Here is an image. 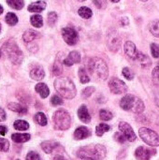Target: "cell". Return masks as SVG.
I'll return each mask as SVG.
<instances>
[{"label": "cell", "instance_id": "obj_1", "mask_svg": "<svg viewBox=\"0 0 159 160\" xmlns=\"http://www.w3.org/2000/svg\"><path fill=\"white\" fill-rule=\"evenodd\" d=\"M88 72L97 81H105L109 76V68L106 62L98 57H93L88 62Z\"/></svg>", "mask_w": 159, "mask_h": 160}, {"label": "cell", "instance_id": "obj_2", "mask_svg": "<svg viewBox=\"0 0 159 160\" xmlns=\"http://www.w3.org/2000/svg\"><path fill=\"white\" fill-rule=\"evenodd\" d=\"M54 88L61 97L67 99L74 98L77 94V90L74 82L67 77L57 78L54 81Z\"/></svg>", "mask_w": 159, "mask_h": 160}, {"label": "cell", "instance_id": "obj_3", "mask_svg": "<svg viewBox=\"0 0 159 160\" xmlns=\"http://www.w3.org/2000/svg\"><path fill=\"white\" fill-rule=\"evenodd\" d=\"M78 157L83 160H103L106 157V148L101 144H93L81 148Z\"/></svg>", "mask_w": 159, "mask_h": 160}, {"label": "cell", "instance_id": "obj_4", "mask_svg": "<svg viewBox=\"0 0 159 160\" xmlns=\"http://www.w3.org/2000/svg\"><path fill=\"white\" fill-rule=\"evenodd\" d=\"M120 107L127 112H131L134 113H142L145 110V105L143 101L131 94L126 95L120 101Z\"/></svg>", "mask_w": 159, "mask_h": 160}, {"label": "cell", "instance_id": "obj_5", "mask_svg": "<svg viewBox=\"0 0 159 160\" xmlns=\"http://www.w3.org/2000/svg\"><path fill=\"white\" fill-rule=\"evenodd\" d=\"M3 50L7 53L9 60L13 64L20 65L22 62V59H23L22 52V51L20 50V48L18 47V45L16 44V42L13 39L7 40L3 45Z\"/></svg>", "mask_w": 159, "mask_h": 160}, {"label": "cell", "instance_id": "obj_6", "mask_svg": "<svg viewBox=\"0 0 159 160\" xmlns=\"http://www.w3.org/2000/svg\"><path fill=\"white\" fill-rule=\"evenodd\" d=\"M52 122L54 128L57 130H67L71 126L70 114L64 109L56 111L52 115Z\"/></svg>", "mask_w": 159, "mask_h": 160}, {"label": "cell", "instance_id": "obj_7", "mask_svg": "<svg viewBox=\"0 0 159 160\" xmlns=\"http://www.w3.org/2000/svg\"><path fill=\"white\" fill-rule=\"evenodd\" d=\"M139 134L146 144L155 147L159 146V135L156 131L147 128H142L139 130Z\"/></svg>", "mask_w": 159, "mask_h": 160}, {"label": "cell", "instance_id": "obj_8", "mask_svg": "<svg viewBox=\"0 0 159 160\" xmlns=\"http://www.w3.org/2000/svg\"><path fill=\"white\" fill-rule=\"evenodd\" d=\"M109 88L111 92L115 95H121L127 91V85L118 78H112L110 80Z\"/></svg>", "mask_w": 159, "mask_h": 160}, {"label": "cell", "instance_id": "obj_9", "mask_svg": "<svg viewBox=\"0 0 159 160\" xmlns=\"http://www.w3.org/2000/svg\"><path fill=\"white\" fill-rule=\"evenodd\" d=\"M62 37L65 42L70 46L75 45L79 40V36L77 31L72 27H65L62 29Z\"/></svg>", "mask_w": 159, "mask_h": 160}, {"label": "cell", "instance_id": "obj_10", "mask_svg": "<svg viewBox=\"0 0 159 160\" xmlns=\"http://www.w3.org/2000/svg\"><path fill=\"white\" fill-rule=\"evenodd\" d=\"M107 43H108V47L111 52H116L119 50L120 45H121V38L115 30H112L108 33Z\"/></svg>", "mask_w": 159, "mask_h": 160}, {"label": "cell", "instance_id": "obj_11", "mask_svg": "<svg viewBox=\"0 0 159 160\" xmlns=\"http://www.w3.org/2000/svg\"><path fill=\"white\" fill-rule=\"evenodd\" d=\"M119 129L120 131L124 134V136L127 138V140L128 142H135L137 139V136L133 130V128H131V126L129 124H127V122H120L119 123Z\"/></svg>", "mask_w": 159, "mask_h": 160}, {"label": "cell", "instance_id": "obj_12", "mask_svg": "<svg viewBox=\"0 0 159 160\" xmlns=\"http://www.w3.org/2000/svg\"><path fill=\"white\" fill-rule=\"evenodd\" d=\"M156 151L152 149H148L143 146H140L135 151V157L138 160H150L153 154H155Z\"/></svg>", "mask_w": 159, "mask_h": 160}, {"label": "cell", "instance_id": "obj_13", "mask_svg": "<svg viewBox=\"0 0 159 160\" xmlns=\"http://www.w3.org/2000/svg\"><path fill=\"white\" fill-rule=\"evenodd\" d=\"M124 50H125V52H126L127 56L129 57L132 60H136L138 55H139V52H138L136 45L132 41H127L125 43Z\"/></svg>", "mask_w": 159, "mask_h": 160}, {"label": "cell", "instance_id": "obj_14", "mask_svg": "<svg viewBox=\"0 0 159 160\" xmlns=\"http://www.w3.org/2000/svg\"><path fill=\"white\" fill-rule=\"evenodd\" d=\"M80 62H81V54L77 51H72L71 52H69V54L64 60V64L67 67H71L74 64H78Z\"/></svg>", "mask_w": 159, "mask_h": 160}, {"label": "cell", "instance_id": "obj_15", "mask_svg": "<svg viewBox=\"0 0 159 160\" xmlns=\"http://www.w3.org/2000/svg\"><path fill=\"white\" fill-rule=\"evenodd\" d=\"M78 117L79 119L85 123V124H88L91 122V115L88 112V109L85 105H82L79 110H78Z\"/></svg>", "mask_w": 159, "mask_h": 160}, {"label": "cell", "instance_id": "obj_16", "mask_svg": "<svg viewBox=\"0 0 159 160\" xmlns=\"http://www.w3.org/2000/svg\"><path fill=\"white\" fill-rule=\"evenodd\" d=\"M91 135V131L86 127H79L74 132V138L76 140H83Z\"/></svg>", "mask_w": 159, "mask_h": 160}, {"label": "cell", "instance_id": "obj_17", "mask_svg": "<svg viewBox=\"0 0 159 160\" xmlns=\"http://www.w3.org/2000/svg\"><path fill=\"white\" fill-rule=\"evenodd\" d=\"M46 6H47L46 2L40 0V1L31 3L27 8H28V11H30V12H41L46 8Z\"/></svg>", "mask_w": 159, "mask_h": 160}, {"label": "cell", "instance_id": "obj_18", "mask_svg": "<svg viewBox=\"0 0 159 160\" xmlns=\"http://www.w3.org/2000/svg\"><path fill=\"white\" fill-rule=\"evenodd\" d=\"M135 61H137L140 64V66L142 68H149L152 65V61L150 60V58L146 54H143L142 52H139V55Z\"/></svg>", "mask_w": 159, "mask_h": 160}, {"label": "cell", "instance_id": "obj_19", "mask_svg": "<svg viewBox=\"0 0 159 160\" xmlns=\"http://www.w3.org/2000/svg\"><path fill=\"white\" fill-rule=\"evenodd\" d=\"M35 90L39 94V96L42 98H46L49 95H50V90H49V87L43 83V82H39L36 85L35 87Z\"/></svg>", "mask_w": 159, "mask_h": 160}, {"label": "cell", "instance_id": "obj_20", "mask_svg": "<svg viewBox=\"0 0 159 160\" xmlns=\"http://www.w3.org/2000/svg\"><path fill=\"white\" fill-rule=\"evenodd\" d=\"M30 77L33 80L40 81V80H42L45 77V72H44L43 68H39V67H37V68H34L30 71Z\"/></svg>", "mask_w": 159, "mask_h": 160}, {"label": "cell", "instance_id": "obj_21", "mask_svg": "<svg viewBox=\"0 0 159 160\" xmlns=\"http://www.w3.org/2000/svg\"><path fill=\"white\" fill-rule=\"evenodd\" d=\"M39 36H40V35H39L38 32H37V31H35V30L29 29V30H26V31L23 33L22 38H23V40H24L25 42H31V41H33L34 39L39 38Z\"/></svg>", "mask_w": 159, "mask_h": 160}, {"label": "cell", "instance_id": "obj_22", "mask_svg": "<svg viewBox=\"0 0 159 160\" xmlns=\"http://www.w3.org/2000/svg\"><path fill=\"white\" fill-rule=\"evenodd\" d=\"M31 136L30 134H26V133H23V134H20V133H15V134H12L11 135V139L14 142H17V143H23V142H26L30 140Z\"/></svg>", "mask_w": 159, "mask_h": 160}, {"label": "cell", "instance_id": "obj_23", "mask_svg": "<svg viewBox=\"0 0 159 160\" xmlns=\"http://www.w3.org/2000/svg\"><path fill=\"white\" fill-rule=\"evenodd\" d=\"M7 108L12 111V112H18V113H25L27 112V108L21 105V104H18V103H9L7 105Z\"/></svg>", "mask_w": 159, "mask_h": 160}, {"label": "cell", "instance_id": "obj_24", "mask_svg": "<svg viewBox=\"0 0 159 160\" xmlns=\"http://www.w3.org/2000/svg\"><path fill=\"white\" fill-rule=\"evenodd\" d=\"M57 145H58V143L53 142H44L41 143V148L46 154H51L55 149V147Z\"/></svg>", "mask_w": 159, "mask_h": 160}, {"label": "cell", "instance_id": "obj_25", "mask_svg": "<svg viewBox=\"0 0 159 160\" xmlns=\"http://www.w3.org/2000/svg\"><path fill=\"white\" fill-rule=\"evenodd\" d=\"M78 13L83 19H90L93 15V11L88 7H81L78 10Z\"/></svg>", "mask_w": 159, "mask_h": 160}, {"label": "cell", "instance_id": "obj_26", "mask_svg": "<svg viewBox=\"0 0 159 160\" xmlns=\"http://www.w3.org/2000/svg\"><path fill=\"white\" fill-rule=\"evenodd\" d=\"M149 30L154 37L159 38V20L151 22V23L149 24Z\"/></svg>", "mask_w": 159, "mask_h": 160}, {"label": "cell", "instance_id": "obj_27", "mask_svg": "<svg viewBox=\"0 0 159 160\" xmlns=\"http://www.w3.org/2000/svg\"><path fill=\"white\" fill-rule=\"evenodd\" d=\"M30 22H31V24L37 28H39L43 25V19H42V16L38 15V14H36V15H33L31 16L30 18Z\"/></svg>", "mask_w": 159, "mask_h": 160}, {"label": "cell", "instance_id": "obj_28", "mask_svg": "<svg viewBox=\"0 0 159 160\" xmlns=\"http://www.w3.org/2000/svg\"><path fill=\"white\" fill-rule=\"evenodd\" d=\"M13 127L15 129L17 130H20V131H24V130H27L29 128V124L23 120H17L14 122L13 124Z\"/></svg>", "mask_w": 159, "mask_h": 160}, {"label": "cell", "instance_id": "obj_29", "mask_svg": "<svg viewBox=\"0 0 159 160\" xmlns=\"http://www.w3.org/2000/svg\"><path fill=\"white\" fill-rule=\"evenodd\" d=\"M7 5L17 10H20L23 8L24 6V1L23 0H7Z\"/></svg>", "mask_w": 159, "mask_h": 160}, {"label": "cell", "instance_id": "obj_30", "mask_svg": "<svg viewBox=\"0 0 159 160\" xmlns=\"http://www.w3.org/2000/svg\"><path fill=\"white\" fill-rule=\"evenodd\" d=\"M109 130H110V126L106 125L104 123H101V124L97 126V128H96V134H97V136L101 137L105 132H108Z\"/></svg>", "mask_w": 159, "mask_h": 160}, {"label": "cell", "instance_id": "obj_31", "mask_svg": "<svg viewBox=\"0 0 159 160\" xmlns=\"http://www.w3.org/2000/svg\"><path fill=\"white\" fill-rule=\"evenodd\" d=\"M79 78L82 83H87L90 82V77L88 76L86 70L83 68H80L79 69Z\"/></svg>", "mask_w": 159, "mask_h": 160}, {"label": "cell", "instance_id": "obj_32", "mask_svg": "<svg viewBox=\"0 0 159 160\" xmlns=\"http://www.w3.org/2000/svg\"><path fill=\"white\" fill-rule=\"evenodd\" d=\"M35 121L42 127L47 125V117L43 112H37L35 115Z\"/></svg>", "mask_w": 159, "mask_h": 160}, {"label": "cell", "instance_id": "obj_33", "mask_svg": "<svg viewBox=\"0 0 159 160\" xmlns=\"http://www.w3.org/2000/svg\"><path fill=\"white\" fill-rule=\"evenodd\" d=\"M6 22L9 25H15L18 22V17L16 16V14L12 12H8L6 15Z\"/></svg>", "mask_w": 159, "mask_h": 160}, {"label": "cell", "instance_id": "obj_34", "mask_svg": "<svg viewBox=\"0 0 159 160\" xmlns=\"http://www.w3.org/2000/svg\"><path fill=\"white\" fill-rule=\"evenodd\" d=\"M112 117H113V115L110 111H108V110H100L99 118L102 121H110V120L112 119Z\"/></svg>", "mask_w": 159, "mask_h": 160}, {"label": "cell", "instance_id": "obj_35", "mask_svg": "<svg viewBox=\"0 0 159 160\" xmlns=\"http://www.w3.org/2000/svg\"><path fill=\"white\" fill-rule=\"evenodd\" d=\"M63 71V68H62V64L59 62V59L57 58L54 65H53V68H52V73L55 75V76H58L62 73Z\"/></svg>", "mask_w": 159, "mask_h": 160}, {"label": "cell", "instance_id": "obj_36", "mask_svg": "<svg viewBox=\"0 0 159 160\" xmlns=\"http://www.w3.org/2000/svg\"><path fill=\"white\" fill-rule=\"evenodd\" d=\"M152 80H153V82L157 86H159V66L156 67L153 69V72H152Z\"/></svg>", "mask_w": 159, "mask_h": 160}, {"label": "cell", "instance_id": "obj_37", "mask_svg": "<svg viewBox=\"0 0 159 160\" xmlns=\"http://www.w3.org/2000/svg\"><path fill=\"white\" fill-rule=\"evenodd\" d=\"M57 18H58V17H57L56 12H54V11L49 12V13H48V23H49L51 26L54 25L55 22H57Z\"/></svg>", "mask_w": 159, "mask_h": 160}, {"label": "cell", "instance_id": "obj_38", "mask_svg": "<svg viewBox=\"0 0 159 160\" xmlns=\"http://www.w3.org/2000/svg\"><path fill=\"white\" fill-rule=\"evenodd\" d=\"M122 73H123L124 77H125L127 80H128V81H131V80L134 79V73H133V71H132L130 68H124L123 70H122Z\"/></svg>", "mask_w": 159, "mask_h": 160}, {"label": "cell", "instance_id": "obj_39", "mask_svg": "<svg viewBox=\"0 0 159 160\" xmlns=\"http://www.w3.org/2000/svg\"><path fill=\"white\" fill-rule=\"evenodd\" d=\"M9 148V142L6 139L0 138V151L1 152H7Z\"/></svg>", "mask_w": 159, "mask_h": 160}, {"label": "cell", "instance_id": "obj_40", "mask_svg": "<svg viewBox=\"0 0 159 160\" xmlns=\"http://www.w3.org/2000/svg\"><path fill=\"white\" fill-rule=\"evenodd\" d=\"M151 52L154 58H158L159 57V46L157 43H152L151 44Z\"/></svg>", "mask_w": 159, "mask_h": 160}, {"label": "cell", "instance_id": "obj_41", "mask_svg": "<svg viewBox=\"0 0 159 160\" xmlns=\"http://www.w3.org/2000/svg\"><path fill=\"white\" fill-rule=\"evenodd\" d=\"M96 88L94 86H89V87H86L83 91H82V97L85 98H88L89 97H91V95L95 92Z\"/></svg>", "mask_w": 159, "mask_h": 160}, {"label": "cell", "instance_id": "obj_42", "mask_svg": "<svg viewBox=\"0 0 159 160\" xmlns=\"http://www.w3.org/2000/svg\"><path fill=\"white\" fill-rule=\"evenodd\" d=\"M114 140L116 141V142H118L119 143H124V142H126V141H127V138L124 136V134L121 132H116L115 134H114Z\"/></svg>", "mask_w": 159, "mask_h": 160}, {"label": "cell", "instance_id": "obj_43", "mask_svg": "<svg viewBox=\"0 0 159 160\" xmlns=\"http://www.w3.org/2000/svg\"><path fill=\"white\" fill-rule=\"evenodd\" d=\"M51 102L53 106H58V105H61L63 104V99L59 97V96H53L51 99Z\"/></svg>", "mask_w": 159, "mask_h": 160}, {"label": "cell", "instance_id": "obj_44", "mask_svg": "<svg viewBox=\"0 0 159 160\" xmlns=\"http://www.w3.org/2000/svg\"><path fill=\"white\" fill-rule=\"evenodd\" d=\"M95 6L97 8H104L107 5V1L106 0H93Z\"/></svg>", "mask_w": 159, "mask_h": 160}, {"label": "cell", "instance_id": "obj_45", "mask_svg": "<svg viewBox=\"0 0 159 160\" xmlns=\"http://www.w3.org/2000/svg\"><path fill=\"white\" fill-rule=\"evenodd\" d=\"M26 160H39V156L36 152H29L26 156Z\"/></svg>", "mask_w": 159, "mask_h": 160}, {"label": "cell", "instance_id": "obj_46", "mask_svg": "<svg viewBox=\"0 0 159 160\" xmlns=\"http://www.w3.org/2000/svg\"><path fill=\"white\" fill-rule=\"evenodd\" d=\"M120 23L122 26H126V25H128L129 24V19L127 17H122L121 20H120Z\"/></svg>", "mask_w": 159, "mask_h": 160}, {"label": "cell", "instance_id": "obj_47", "mask_svg": "<svg viewBox=\"0 0 159 160\" xmlns=\"http://www.w3.org/2000/svg\"><path fill=\"white\" fill-rule=\"evenodd\" d=\"M5 120H6V112L2 108H0V122Z\"/></svg>", "mask_w": 159, "mask_h": 160}, {"label": "cell", "instance_id": "obj_48", "mask_svg": "<svg viewBox=\"0 0 159 160\" xmlns=\"http://www.w3.org/2000/svg\"><path fill=\"white\" fill-rule=\"evenodd\" d=\"M7 132V128L4 126H0V135L4 136V135H6Z\"/></svg>", "mask_w": 159, "mask_h": 160}, {"label": "cell", "instance_id": "obj_49", "mask_svg": "<svg viewBox=\"0 0 159 160\" xmlns=\"http://www.w3.org/2000/svg\"><path fill=\"white\" fill-rule=\"evenodd\" d=\"M53 160H67L63 156H61V155H57V156H55L54 157V158Z\"/></svg>", "mask_w": 159, "mask_h": 160}, {"label": "cell", "instance_id": "obj_50", "mask_svg": "<svg viewBox=\"0 0 159 160\" xmlns=\"http://www.w3.org/2000/svg\"><path fill=\"white\" fill-rule=\"evenodd\" d=\"M156 104L159 107V97H157V98H156Z\"/></svg>", "mask_w": 159, "mask_h": 160}, {"label": "cell", "instance_id": "obj_51", "mask_svg": "<svg viewBox=\"0 0 159 160\" xmlns=\"http://www.w3.org/2000/svg\"><path fill=\"white\" fill-rule=\"evenodd\" d=\"M3 11H4V8H3V7H2V6L0 5V15H1L2 13H3Z\"/></svg>", "mask_w": 159, "mask_h": 160}, {"label": "cell", "instance_id": "obj_52", "mask_svg": "<svg viewBox=\"0 0 159 160\" xmlns=\"http://www.w3.org/2000/svg\"><path fill=\"white\" fill-rule=\"evenodd\" d=\"M111 1H112V2H113V3H118L120 0H111Z\"/></svg>", "mask_w": 159, "mask_h": 160}, {"label": "cell", "instance_id": "obj_53", "mask_svg": "<svg viewBox=\"0 0 159 160\" xmlns=\"http://www.w3.org/2000/svg\"><path fill=\"white\" fill-rule=\"evenodd\" d=\"M140 1H142V2H146V1H148V0H140Z\"/></svg>", "mask_w": 159, "mask_h": 160}, {"label": "cell", "instance_id": "obj_54", "mask_svg": "<svg viewBox=\"0 0 159 160\" xmlns=\"http://www.w3.org/2000/svg\"><path fill=\"white\" fill-rule=\"evenodd\" d=\"M78 1H80V2H83V1H86V0H78Z\"/></svg>", "mask_w": 159, "mask_h": 160}, {"label": "cell", "instance_id": "obj_55", "mask_svg": "<svg viewBox=\"0 0 159 160\" xmlns=\"http://www.w3.org/2000/svg\"><path fill=\"white\" fill-rule=\"evenodd\" d=\"M0 32H1V23H0Z\"/></svg>", "mask_w": 159, "mask_h": 160}, {"label": "cell", "instance_id": "obj_56", "mask_svg": "<svg viewBox=\"0 0 159 160\" xmlns=\"http://www.w3.org/2000/svg\"><path fill=\"white\" fill-rule=\"evenodd\" d=\"M0 56H1V50H0Z\"/></svg>", "mask_w": 159, "mask_h": 160}, {"label": "cell", "instance_id": "obj_57", "mask_svg": "<svg viewBox=\"0 0 159 160\" xmlns=\"http://www.w3.org/2000/svg\"><path fill=\"white\" fill-rule=\"evenodd\" d=\"M17 160H19V159H17Z\"/></svg>", "mask_w": 159, "mask_h": 160}]
</instances>
